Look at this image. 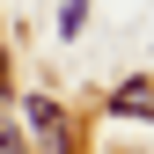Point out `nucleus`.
I'll return each mask as SVG.
<instances>
[{"mask_svg":"<svg viewBox=\"0 0 154 154\" xmlns=\"http://www.w3.org/2000/svg\"><path fill=\"white\" fill-rule=\"evenodd\" d=\"M51 147H59V154H73V140H51Z\"/></svg>","mask_w":154,"mask_h":154,"instance_id":"obj_2","label":"nucleus"},{"mask_svg":"<svg viewBox=\"0 0 154 154\" xmlns=\"http://www.w3.org/2000/svg\"><path fill=\"white\" fill-rule=\"evenodd\" d=\"M110 110H118V118H154V81H125L110 95Z\"/></svg>","mask_w":154,"mask_h":154,"instance_id":"obj_1","label":"nucleus"}]
</instances>
